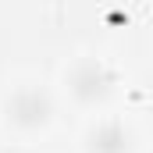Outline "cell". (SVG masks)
Here are the masks:
<instances>
[{
  "instance_id": "cell-1",
  "label": "cell",
  "mask_w": 153,
  "mask_h": 153,
  "mask_svg": "<svg viewBox=\"0 0 153 153\" xmlns=\"http://www.w3.org/2000/svg\"><path fill=\"white\" fill-rule=\"evenodd\" d=\"M114 85H117V75L103 61H96V57H82V61H75L68 68V89H71V96L82 107L103 103L114 93Z\"/></svg>"
},
{
  "instance_id": "cell-3",
  "label": "cell",
  "mask_w": 153,
  "mask_h": 153,
  "mask_svg": "<svg viewBox=\"0 0 153 153\" xmlns=\"http://www.w3.org/2000/svg\"><path fill=\"white\" fill-rule=\"evenodd\" d=\"M89 153H132V135H128V128H125L117 117L100 121V125L89 132Z\"/></svg>"
},
{
  "instance_id": "cell-2",
  "label": "cell",
  "mask_w": 153,
  "mask_h": 153,
  "mask_svg": "<svg viewBox=\"0 0 153 153\" xmlns=\"http://www.w3.org/2000/svg\"><path fill=\"white\" fill-rule=\"evenodd\" d=\"M53 114V103H50V93L39 89V85H18L11 96H7V121L14 128H25V132H36L43 128Z\"/></svg>"
}]
</instances>
